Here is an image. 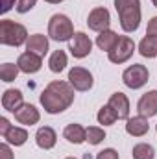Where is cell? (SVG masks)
<instances>
[{
    "label": "cell",
    "mask_w": 157,
    "mask_h": 159,
    "mask_svg": "<svg viewBox=\"0 0 157 159\" xmlns=\"http://www.w3.org/2000/svg\"><path fill=\"white\" fill-rule=\"evenodd\" d=\"M74 87L69 83V81H63V80H54L50 81L44 91L41 93L39 100L41 106L44 107L46 113L50 115H57V113H63L65 109H69L74 102Z\"/></svg>",
    "instance_id": "obj_1"
},
{
    "label": "cell",
    "mask_w": 157,
    "mask_h": 159,
    "mask_svg": "<svg viewBox=\"0 0 157 159\" xmlns=\"http://www.w3.org/2000/svg\"><path fill=\"white\" fill-rule=\"evenodd\" d=\"M120 26L126 34H131L141 24V0H115Z\"/></svg>",
    "instance_id": "obj_2"
},
{
    "label": "cell",
    "mask_w": 157,
    "mask_h": 159,
    "mask_svg": "<svg viewBox=\"0 0 157 159\" xmlns=\"http://www.w3.org/2000/svg\"><path fill=\"white\" fill-rule=\"evenodd\" d=\"M28 41V32L22 24L13 22L9 19L0 20V43L6 46H22Z\"/></svg>",
    "instance_id": "obj_3"
},
{
    "label": "cell",
    "mask_w": 157,
    "mask_h": 159,
    "mask_svg": "<svg viewBox=\"0 0 157 159\" xmlns=\"http://www.w3.org/2000/svg\"><path fill=\"white\" fill-rule=\"evenodd\" d=\"M48 35L52 41H57V43H65V41H70L74 37V26H72V20L63 15V13H56L50 17L48 20Z\"/></svg>",
    "instance_id": "obj_4"
},
{
    "label": "cell",
    "mask_w": 157,
    "mask_h": 159,
    "mask_svg": "<svg viewBox=\"0 0 157 159\" xmlns=\"http://www.w3.org/2000/svg\"><path fill=\"white\" fill-rule=\"evenodd\" d=\"M148 78H150L148 69H146L144 65H139V63L128 67V69L122 72V81H124V85L129 87V89H141V87H144V85L148 83Z\"/></svg>",
    "instance_id": "obj_5"
},
{
    "label": "cell",
    "mask_w": 157,
    "mask_h": 159,
    "mask_svg": "<svg viewBox=\"0 0 157 159\" xmlns=\"http://www.w3.org/2000/svg\"><path fill=\"white\" fill-rule=\"evenodd\" d=\"M133 52H135V43H133V39L128 37V35H122L118 39V43L115 44V48L107 54V57H109L111 63L120 65V63H126L133 56Z\"/></svg>",
    "instance_id": "obj_6"
},
{
    "label": "cell",
    "mask_w": 157,
    "mask_h": 159,
    "mask_svg": "<svg viewBox=\"0 0 157 159\" xmlns=\"http://www.w3.org/2000/svg\"><path fill=\"white\" fill-rule=\"evenodd\" d=\"M87 26L92 30V32H104V30H109L111 26V15H109V9L105 7H94L89 17H87Z\"/></svg>",
    "instance_id": "obj_7"
},
{
    "label": "cell",
    "mask_w": 157,
    "mask_h": 159,
    "mask_svg": "<svg viewBox=\"0 0 157 159\" xmlns=\"http://www.w3.org/2000/svg\"><path fill=\"white\" fill-rule=\"evenodd\" d=\"M69 50L76 59H83L91 54L92 50V41L89 39V35H85L83 32H76L74 37L69 41Z\"/></svg>",
    "instance_id": "obj_8"
},
{
    "label": "cell",
    "mask_w": 157,
    "mask_h": 159,
    "mask_svg": "<svg viewBox=\"0 0 157 159\" xmlns=\"http://www.w3.org/2000/svg\"><path fill=\"white\" fill-rule=\"evenodd\" d=\"M69 83H70L76 91L85 93V91H89V89L92 87L94 80H92V74H91L87 69H83V67H74V69H70V72H69Z\"/></svg>",
    "instance_id": "obj_9"
},
{
    "label": "cell",
    "mask_w": 157,
    "mask_h": 159,
    "mask_svg": "<svg viewBox=\"0 0 157 159\" xmlns=\"http://www.w3.org/2000/svg\"><path fill=\"white\" fill-rule=\"evenodd\" d=\"M17 65H19L20 72H24V74H35V72H39L41 67H43V57L37 56V54H34V52L26 50L24 54L19 56Z\"/></svg>",
    "instance_id": "obj_10"
},
{
    "label": "cell",
    "mask_w": 157,
    "mask_h": 159,
    "mask_svg": "<svg viewBox=\"0 0 157 159\" xmlns=\"http://www.w3.org/2000/svg\"><path fill=\"white\" fill-rule=\"evenodd\" d=\"M107 106H111V109L117 113L118 120H128L129 119V100L124 93H113L109 96V102Z\"/></svg>",
    "instance_id": "obj_11"
},
{
    "label": "cell",
    "mask_w": 157,
    "mask_h": 159,
    "mask_svg": "<svg viewBox=\"0 0 157 159\" xmlns=\"http://www.w3.org/2000/svg\"><path fill=\"white\" fill-rule=\"evenodd\" d=\"M13 115H15V120H17L19 124H24V126H34V124H37L39 119H41L39 109H37L35 106H32V104H22Z\"/></svg>",
    "instance_id": "obj_12"
},
{
    "label": "cell",
    "mask_w": 157,
    "mask_h": 159,
    "mask_svg": "<svg viewBox=\"0 0 157 159\" xmlns=\"http://www.w3.org/2000/svg\"><path fill=\"white\" fill-rule=\"evenodd\" d=\"M137 111H139V115H142L146 119L157 115V91H148L146 94L141 96V100L137 104Z\"/></svg>",
    "instance_id": "obj_13"
},
{
    "label": "cell",
    "mask_w": 157,
    "mask_h": 159,
    "mask_svg": "<svg viewBox=\"0 0 157 159\" xmlns=\"http://www.w3.org/2000/svg\"><path fill=\"white\" fill-rule=\"evenodd\" d=\"M150 129V124L148 119L142 117V115H137V117H129L126 120V131L131 135V137H142L146 135Z\"/></svg>",
    "instance_id": "obj_14"
},
{
    "label": "cell",
    "mask_w": 157,
    "mask_h": 159,
    "mask_svg": "<svg viewBox=\"0 0 157 159\" xmlns=\"http://www.w3.org/2000/svg\"><path fill=\"white\" fill-rule=\"evenodd\" d=\"M35 143H37V146L43 148V150H52L56 146V143H57V133L54 131V128L43 126V128L37 129V133H35Z\"/></svg>",
    "instance_id": "obj_15"
},
{
    "label": "cell",
    "mask_w": 157,
    "mask_h": 159,
    "mask_svg": "<svg viewBox=\"0 0 157 159\" xmlns=\"http://www.w3.org/2000/svg\"><path fill=\"white\" fill-rule=\"evenodd\" d=\"M22 104H24V100H22V93L19 89H7V91H4V94H2V107L6 111L15 113Z\"/></svg>",
    "instance_id": "obj_16"
},
{
    "label": "cell",
    "mask_w": 157,
    "mask_h": 159,
    "mask_svg": "<svg viewBox=\"0 0 157 159\" xmlns=\"http://www.w3.org/2000/svg\"><path fill=\"white\" fill-rule=\"evenodd\" d=\"M63 137L72 144H81L87 141V128H83L81 124H69L63 129Z\"/></svg>",
    "instance_id": "obj_17"
},
{
    "label": "cell",
    "mask_w": 157,
    "mask_h": 159,
    "mask_svg": "<svg viewBox=\"0 0 157 159\" xmlns=\"http://www.w3.org/2000/svg\"><path fill=\"white\" fill-rule=\"evenodd\" d=\"M26 50H28V52H34V54H37V56L43 57V56L48 52V37L43 35V34H34V35H30L28 41H26Z\"/></svg>",
    "instance_id": "obj_18"
},
{
    "label": "cell",
    "mask_w": 157,
    "mask_h": 159,
    "mask_svg": "<svg viewBox=\"0 0 157 159\" xmlns=\"http://www.w3.org/2000/svg\"><path fill=\"white\" fill-rule=\"evenodd\" d=\"M118 39H120V37H118L113 30H104V32H100L98 37H96V46H98L100 50H104V52L109 54V52L115 48V44L118 43Z\"/></svg>",
    "instance_id": "obj_19"
},
{
    "label": "cell",
    "mask_w": 157,
    "mask_h": 159,
    "mask_svg": "<svg viewBox=\"0 0 157 159\" xmlns=\"http://www.w3.org/2000/svg\"><path fill=\"white\" fill-rule=\"evenodd\" d=\"M6 143L7 144H13V146H22L26 141H28V131L24 128H19V126H11L9 131L4 135Z\"/></svg>",
    "instance_id": "obj_20"
},
{
    "label": "cell",
    "mask_w": 157,
    "mask_h": 159,
    "mask_svg": "<svg viewBox=\"0 0 157 159\" xmlns=\"http://www.w3.org/2000/svg\"><path fill=\"white\" fill-rule=\"evenodd\" d=\"M139 54L142 57H148V59L157 57V37L146 35L144 39L139 43Z\"/></svg>",
    "instance_id": "obj_21"
},
{
    "label": "cell",
    "mask_w": 157,
    "mask_h": 159,
    "mask_svg": "<svg viewBox=\"0 0 157 159\" xmlns=\"http://www.w3.org/2000/svg\"><path fill=\"white\" fill-rule=\"evenodd\" d=\"M65 67H67V54H65L63 50L52 52V56H50V59H48V69H50L52 72L59 74L61 70H65Z\"/></svg>",
    "instance_id": "obj_22"
},
{
    "label": "cell",
    "mask_w": 157,
    "mask_h": 159,
    "mask_svg": "<svg viewBox=\"0 0 157 159\" xmlns=\"http://www.w3.org/2000/svg\"><path fill=\"white\" fill-rule=\"evenodd\" d=\"M131 156H133V159H155V150L148 143H139L133 146Z\"/></svg>",
    "instance_id": "obj_23"
},
{
    "label": "cell",
    "mask_w": 157,
    "mask_h": 159,
    "mask_svg": "<svg viewBox=\"0 0 157 159\" xmlns=\"http://www.w3.org/2000/svg\"><path fill=\"white\" fill-rule=\"evenodd\" d=\"M19 72H20L19 65L4 63V65L0 67V80H2V81H6V83H11V81H15V80H17Z\"/></svg>",
    "instance_id": "obj_24"
},
{
    "label": "cell",
    "mask_w": 157,
    "mask_h": 159,
    "mask_svg": "<svg viewBox=\"0 0 157 159\" xmlns=\"http://www.w3.org/2000/svg\"><path fill=\"white\" fill-rule=\"evenodd\" d=\"M96 119L104 126H113L118 120V117H117V113L111 109V106H102L100 111H98V115H96Z\"/></svg>",
    "instance_id": "obj_25"
},
{
    "label": "cell",
    "mask_w": 157,
    "mask_h": 159,
    "mask_svg": "<svg viewBox=\"0 0 157 159\" xmlns=\"http://www.w3.org/2000/svg\"><path fill=\"white\" fill-rule=\"evenodd\" d=\"M104 139H105L104 128H98V126H89V128H87V143H89V144L96 146V144H100Z\"/></svg>",
    "instance_id": "obj_26"
},
{
    "label": "cell",
    "mask_w": 157,
    "mask_h": 159,
    "mask_svg": "<svg viewBox=\"0 0 157 159\" xmlns=\"http://www.w3.org/2000/svg\"><path fill=\"white\" fill-rule=\"evenodd\" d=\"M35 4H37V0H19L15 7H17L19 13H28L30 9H34Z\"/></svg>",
    "instance_id": "obj_27"
},
{
    "label": "cell",
    "mask_w": 157,
    "mask_h": 159,
    "mask_svg": "<svg viewBox=\"0 0 157 159\" xmlns=\"http://www.w3.org/2000/svg\"><path fill=\"white\" fill-rule=\"evenodd\" d=\"M96 159H118V152L115 148H105V150L98 152Z\"/></svg>",
    "instance_id": "obj_28"
},
{
    "label": "cell",
    "mask_w": 157,
    "mask_h": 159,
    "mask_svg": "<svg viewBox=\"0 0 157 159\" xmlns=\"http://www.w3.org/2000/svg\"><path fill=\"white\" fill-rule=\"evenodd\" d=\"M0 159H13V152H11V148H9L7 143L0 144Z\"/></svg>",
    "instance_id": "obj_29"
},
{
    "label": "cell",
    "mask_w": 157,
    "mask_h": 159,
    "mask_svg": "<svg viewBox=\"0 0 157 159\" xmlns=\"http://www.w3.org/2000/svg\"><path fill=\"white\" fill-rule=\"evenodd\" d=\"M146 35H154V37H157V17H152V19H150L148 28H146Z\"/></svg>",
    "instance_id": "obj_30"
},
{
    "label": "cell",
    "mask_w": 157,
    "mask_h": 159,
    "mask_svg": "<svg viewBox=\"0 0 157 159\" xmlns=\"http://www.w3.org/2000/svg\"><path fill=\"white\" fill-rule=\"evenodd\" d=\"M9 128H11L9 120L6 119V117H0V135H2V137H4V135L9 131Z\"/></svg>",
    "instance_id": "obj_31"
},
{
    "label": "cell",
    "mask_w": 157,
    "mask_h": 159,
    "mask_svg": "<svg viewBox=\"0 0 157 159\" xmlns=\"http://www.w3.org/2000/svg\"><path fill=\"white\" fill-rule=\"evenodd\" d=\"M15 6V0H2V13H7Z\"/></svg>",
    "instance_id": "obj_32"
},
{
    "label": "cell",
    "mask_w": 157,
    "mask_h": 159,
    "mask_svg": "<svg viewBox=\"0 0 157 159\" xmlns=\"http://www.w3.org/2000/svg\"><path fill=\"white\" fill-rule=\"evenodd\" d=\"M44 2H48V4H59V2H65V0H44Z\"/></svg>",
    "instance_id": "obj_33"
},
{
    "label": "cell",
    "mask_w": 157,
    "mask_h": 159,
    "mask_svg": "<svg viewBox=\"0 0 157 159\" xmlns=\"http://www.w3.org/2000/svg\"><path fill=\"white\" fill-rule=\"evenodd\" d=\"M83 159H92V156H91V154H85V156H83Z\"/></svg>",
    "instance_id": "obj_34"
},
{
    "label": "cell",
    "mask_w": 157,
    "mask_h": 159,
    "mask_svg": "<svg viewBox=\"0 0 157 159\" xmlns=\"http://www.w3.org/2000/svg\"><path fill=\"white\" fill-rule=\"evenodd\" d=\"M152 4H154V6L157 7V0H152Z\"/></svg>",
    "instance_id": "obj_35"
},
{
    "label": "cell",
    "mask_w": 157,
    "mask_h": 159,
    "mask_svg": "<svg viewBox=\"0 0 157 159\" xmlns=\"http://www.w3.org/2000/svg\"><path fill=\"white\" fill-rule=\"evenodd\" d=\"M65 159H76V157H65Z\"/></svg>",
    "instance_id": "obj_36"
},
{
    "label": "cell",
    "mask_w": 157,
    "mask_h": 159,
    "mask_svg": "<svg viewBox=\"0 0 157 159\" xmlns=\"http://www.w3.org/2000/svg\"><path fill=\"white\" fill-rule=\"evenodd\" d=\"M155 129H157V126H155Z\"/></svg>",
    "instance_id": "obj_37"
}]
</instances>
